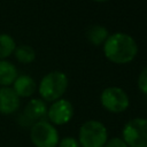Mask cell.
Returning a JSON list of instances; mask_svg holds the SVG:
<instances>
[{"instance_id": "cell-4", "label": "cell", "mask_w": 147, "mask_h": 147, "mask_svg": "<svg viewBox=\"0 0 147 147\" xmlns=\"http://www.w3.org/2000/svg\"><path fill=\"white\" fill-rule=\"evenodd\" d=\"M122 139L127 147H147V119L137 117L126 122L122 130Z\"/></svg>"}, {"instance_id": "cell-6", "label": "cell", "mask_w": 147, "mask_h": 147, "mask_svg": "<svg viewBox=\"0 0 147 147\" xmlns=\"http://www.w3.org/2000/svg\"><path fill=\"white\" fill-rule=\"evenodd\" d=\"M100 101L106 110L114 114L123 113L130 106V99L127 93L118 86H110L105 88L101 92Z\"/></svg>"}, {"instance_id": "cell-3", "label": "cell", "mask_w": 147, "mask_h": 147, "mask_svg": "<svg viewBox=\"0 0 147 147\" xmlns=\"http://www.w3.org/2000/svg\"><path fill=\"white\" fill-rule=\"evenodd\" d=\"M108 140V131L105 124L96 119L83 123L78 131L80 147H103Z\"/></svg>"}, {"instance_id": "cell-7", "label": "cell", "mask_w": 147, "mask_h": 147, "mask_svg": "<svg viewBox=\"0 0 147 147\" xmlns=\"http://www.w3.org/2000/svg\"><path fill=\"white\" fill-rule=\"evenodd\" d=\"M47 116V106L41 99H31L24 107L18 117V122L24 126H32L39 121H45Z\"/></svg>"}, {"instance_id": "cell-14", "label": "cell", "mask_w": 147, "mask_h": 147, "mask_svg": "<svg viewBox=\"0 0 147 147\" xmlns=\"http://www.w3.org/2000/svg\"><path fill=\"white\" fill-rule=\"evenodd\" d=\"M16 48L14 38L8 33H0V60L9 57Z\"/></svg>"}, {"instance_id": "cell-8", "label": "cell", "mask_w": 147, "mask_h": 147, "mask_svg": "<svg viewBox=\"0 0 147 147\" xmlns=\"http://www.w3.org/2000/svg\"><path fill=\"white\" fill-rule=\"evenodd\" d=\"M47 117L54 126L67 124L74 117V106L67 99H59L47 108Z\"/></svg>"}, {"instance_id": "cell-9", "label": "cell", "mask_w": 147, "mask_h": 147, "mask_svg": "<svg viewBox=\"0 0 147 147\" xmlns=\"http://www.w3.org/2000/svg\"><path fill=\"white\" fill-rule=\"evenodd\" d=\"M20 98L11 87L0 88V114L10 115L20 108Z\"/></svg>"}, {"instance_id": "cell-2", "label": "cell", "mask_w": 147, "mask_h": 147, "mask_svg": "<svg viewBox=\"0 0 147 147\" xmlns=\"http://www.w3.org/2000/svg\"><path fill=\"white\" fill-rule=\"evenodd\" d=\"M68 77L64 72L54 70L46 74L38 86V92L44 101L54 102L62 99V95L68 88Z\"/></svg>"}, {"instance_id": "cell-16", "label": "cell", "mask_w": 147, "mask_h": 147, "mask_svg": "<svg viewBox=\"0 0 147 147\" xmlns=\"http://www.w3.org/2000/svg\"><path fill=\"white\" fill-rule=\"evenodd\" d=\"M57 147H80L78 139L74 137H65L59 141Z\"/></svg>"}, {"instance_id": "cell-15", "label": "cell", "mask_w": 147, "mask_h": 147, "mask_svg": "<svg viewBox=\"0 0 147 147\" xmlns=\"http://www.w3.org/2000/svg\"><path fill=\"white\" fill-rule=\"evenodd\" d=\"M138 88L147 95V67H145L138 77Z\"/></svg>"}, {"instance_id": "cell-17", "label": "cell", "mask_w": 147, "mask_h": 147, "mask_svg": "<svg viewBox=\"0 0 147 147\" xmlns=\"http://www.w3.org/2000/svg\"><path fill=\"white\" fill-rule=\"evenodd\" d=\"M103 147H127V145L124 142V140L122 138L114 137V138L108 139Z\"/></svg>"}, {"instance_id": "cell-10", "label": "cell", "mask_w": 147, "mask_h": 147, "mask_svg": "<svg viewBox=\"0 0 147 147\" xmlns=\"http://www.w3.org/2000/svg\"><path fill=\"white\" fill-rule=\"evenodd\" d=\"M14 92L18 95V98H29L31 96L37 88L34 79L29 75H20L13 83Z\"/></svg>"}, {"instance_id": "cell-18", "label": "cell", "mask_w": 147, "mask_h": 147, "mask_svg": "<svg viewBox=\"0 0 147 147\" xmlns=\"http://www.w3.org/2000/svg\"><path fill=\"white\" fill-rule=\"evenodd\" d=\"M93 1H96V2H105V1H108V0H93Z\"/></svg>"}, {"instance_id": "cell-11", "label": "cell", "mask_w": 147, "mask_h": 147, "mask_svg": "<svg viewBox=\"0 0 147 147\" xmlns=\"http://www.w3.org/2000/svg\"><path fill=\"white\" fill-rule=\"evenodd\" d=\"M17 76V69L10 61L0 60V85L2 87L11 85Z\"/></svg>"}, {"instance_id": "cell-13", "label": "cell", "mask_w": 147, "mask_h": 147, "mask_svg": "<svg viewBox=\"0 0 147 147\" xmlns=\"http://www.w3.org/2000/svg\"><path fill=\"white\" fill-rule=\"evenodd\" d=\"M14 55L20 63L29 64L34 61L36 51L29 45H20V46H16L14 51Z\"/></svg>"}, {"instance_id": "cell-5", "label": "cell", "mask_w": 147, "mask_h": 147, "mask_svg": "<svg viewBox=\"0 0 147 147\" xmlns=\"http://www.w3.org/2000/svg\"><path fill=\"white\" fill-rule=\"evenodd\" d=\"M30 139L36 147H57L60 141L56 127L47 121H39L31 126Z\"/></svg>"}, {"instance_id": "cell-12", "label": "cell", "mask_w": 147, "mask_h": 147, "mask_svg": "<svg viewBox=\"0 0 147 147\" xmlns=\"http://www.w3.org/2000/svg\"><path fill=\"white\" fill-rule=\"evenodd\" d=\"M86 37L91 44L99 46L101 44H105V41L109 37V32H108L107 28H105L103 25L95 24V25H92L88 28V30L86 32Z\"/></svg>"}, {"instance_id": "cell-1", "label": "cell", "mask_w": 147, "mask_h": 147, "mask_svg": "<svg viewBox=\"0 0 147 147\" xmlns=\"http://www.w3.org/2000/svg\"><path fill=\"white\" fill-rule=\"evenodd\" d=\"M103 53L110 62L116 64H125L133 61L137 56L138 45L130 34L124 32H115L105 41Z\"/></svg>"}]
</instances>
